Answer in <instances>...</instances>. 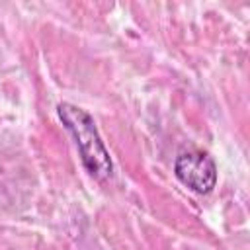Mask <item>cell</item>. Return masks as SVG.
I'll return each mask as SVG.
<instances>
[{
  "mask_svg": "<svg viewBox=\"0 0 250 250\" xmlns=\"http://www.w3.org/2000/svg\"><path fill=\"white\" fill-rule=\"evenodd\" d=\"M57 113H59L62 125L66 127V131L72 135L86 172L96 180H107L113 172V164H111L109 152L98 133L94 117L88 111H84L82 107L68 104V102L59 104Z\"/></svg>",
  "mask_w": 250,
  "mask_h": 250,
  "instance_id": "6da1fadb",
  "label": "cell"
},
{
  "mask_svg": "<svg viewBox=\"0 0 250 250\" xmlns=\"http://www.w3.org/2000/svg\"><path fill=\"white\" fill-rule=\"evenodd\" d=\"M176 178L191 191L205 195L217 184V166L213 158L203 150H184L174 164Z\"/></svg>",
  "mask_w": 250,
  "mask_h": 250,
  "instance_id": "7a4b0ae2",
  "label": "cell"
}]
</instances>
